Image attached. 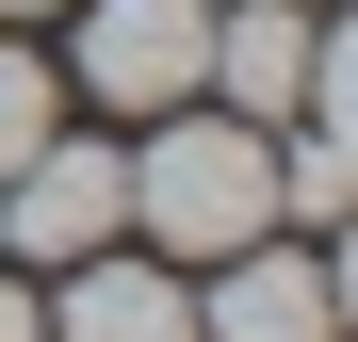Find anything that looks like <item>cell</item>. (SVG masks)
<instances>
[{
  "label": "cell",
  "mask_w": 358,
  "mask_h": 342,
  "mask_svg": "<svg viewBox=\"0 0 358 342\" xmlns=\"http://www.w3.org/2000/svg\"><path fill=\"white\" fill-rule=\"evenodd\" d=\"M342 196H358V163H342V131L310 114V131L277 147V228H342Z\"/></svg>",
  "instance_id": "obj_7"
},
{
  "label": "cell",
  "mask_w": 358,
  "mask_h": 342,
  "mask_svg": "<svg viewBox=\"0 0 358 342\" xmlns=\"http://www.w3.org/2000/svg\"><path fill=\"white\" fill-rule=\"evenodd\" d=\"M0 228H17V261H98L114 228H131V163L49 131V147L17 163V180H0Z\"/></svg>",
  "instance_id": "obj_3"
},
{
  "label": "cell",
  "mask_w": 358,
  "mask_h": 342,
  "mask_svg": "<svg viewBox=\"0 0 358 342\" xmlns=\"http://www.w3.org/2000/svg\"><path fill=\"white\" fill-rule=\"evenodd\" d=\"M310 66H326L310 0H228V17H212V82H228V114H245V131L310 114Z\"/></svg>",
  "instance_id": "obj_5"
},
{
  "label": "cell",
  "mask_w": 358,
  "mask_h": 342,
  "mask_svg": "<svg viewBox=\"0 0 358 342\" xmlns=\"http://www.w3.org/2000/svg\"><path fill=\"white\" fill-rule=\"evenodd\" d=\"M131 228H147L163 261H245L261 228H277V147L245 131V114H196V98H179L163 147L131 163Z\"/></svg>",
  "instance_id": "obj_1"
},
{
  "label": "cell",
  "mask_w": 358,
  "mask_h": 342,
  "mask_svg": "<svg viewBox=\"0 0 358 342\" xmlns=\"http://www.w3.org/2000/svg\"><path fill=\"white\" fill-rule=\"evenodd\" d=\"M0 342H49V310H33V294H17V277H0Z\"/></svg>",
  "instance_id": "obj_9"
},
{
  "label": "cell",
  "mask_w": 358,
  "mask_h": 342,
  "mask_svg": "<svg viewBox=\"0 0 358 342\" xmlns=\"http://www.w3.org/2000/svg\"><path fill=\"white\" fill-rule=\"evenodd\" d=\"M0 17H49V0H0Z\"/></svg>",
  "instance_id": "obj_10"
},
{
  "label": "cell",
  "mask_w": 358,
  "mask_h": 342,
  "mask_svg": "<svg viewBox=\"0 0 358 342\" xmlns=\"http://www.w3.org/2000/svg\"><path fill=\"white\" fill-rule=\"evenodd\" d=\"M82 98L98 114L212 98V0H82Z\"/></svg>",
  "instance_id": "obj_2"
},
{
  "label": "cell",
  "mask_w": 358,
  "mask_h": 342,
  "mask_svg": "<svg viewBox=\"0 0 358 342\" xmlns=\"http://www.w3.org/2000/svg\"><path fill=\"white\" fill-rule=\"evenodd\" d=\"M49 131H66V82H49L33 49H0V180H17V163H33Z\"/></svg>",
  "instance_id": "obj_8"
},
{
  "label": "cell",
  "mask_w": 358,
  "mask_h": 342,
  "mask_svg": "<svg viewBox=\"0 0 358 342\" xmlns=\"http://www.w3.org/2000/svg\"><path fill=\"white\" fill-rule=\"evenodd\" d=\"M196 342H342V277H326V261H293L277 228H261L245 261H212Z\"/></svg>",
  "instance_id": "obj_4"
},
{
  "label": "cell",
  "mask_w": 358,
  "mask_h": 342,
  "mask_svg": "<svg viewBox=\"0 0 358 342\" xmlns=\"http://www.w3.org/2000/svg\"><path fill=\"white\" fill-rule=\"evenodd\" d=\"M49 342H196V294H179L163 261H66V310H49Z\"/></svg>",
  "instance_id": "obj_6"
}]
</instances>
